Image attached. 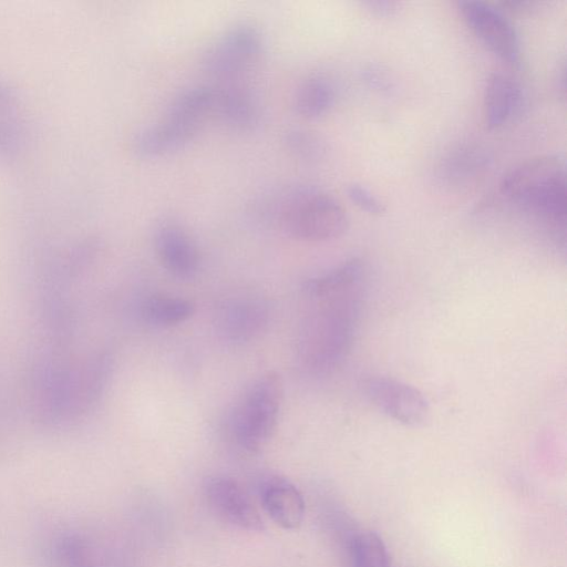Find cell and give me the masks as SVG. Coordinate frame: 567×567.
<instances>
[{
  "mask_svg": "<svg viewBox=\"0 0 567 567\" xmlns=\"http://www.w3.org/2000/svg\"><path fill=\"white\" fill-rule=\"evenodd\" d=\"M154 244L159 262L172 276L189 279L197 274L199 251L183 227L172 221L161 224L155 230Z\"/></svg>",
  "mask_w": 567,
  "mask_h": 567,
  "instance_id": "obj_11",
  "label": "cell"
},
{
  "mask_svg": "<svg viewBox=\"0 0 567 567\" xmlns=\"http://www.w3.org/2000/svg\"><path fill=\"white\" fill-rule=\"evenodd\" d=\"M488 162V155L481 146L462 145L442 159L440 177L453 185L466 184L483 174Z\"/></svg>",
  "mask_w": 567,
  "mask_h": 567,
  "instance_id": "obj_15",
  "label": "cell"
},
{
  "mask_svg": "<svg viewBox=\"0 0 567 567\" xmlns=\"http://www.w3.org/2000/svg\"><path fill=\"white\" fill-rule=\"evenodd\" d=\"M52 554L58 567H103L94 543L79 532H66L58 536Z\"/></svg>",
  "mask_w": 567,
  "mask_h": 567,
  "instance_id": "obj_17",
  "label": "cell"
},
{
  "mask_svg": "<svg viewBox=\"0 0 567 567\" xmlns=\"http://www.w3.org/2000/svg\"><path fill=\"white\" fill-rule=\"evenodd\" d=\"M350 567H390L383 539L372 530L354 534L348 546Z\"/></svg>",
  "mask_w": 567,
  "mask_h": 567,
  "instance_id": "obj_19",
  "label": "cell"
},
{
  "mask_svg": "<svg viewBox=\"0 0 567 567\" xmlns=\"http://www.w3.org/2000/svg\"><path fill=\"white\" fill-rule=\"evenodd\" d=\"M282 141L292 156L307 162L322 158L327 151L323 140L305 128H289L285 132Z\"/></svg>",
  "mask_w": 567,
  "mask_h": 567,
  "instance_id": "obj_20",
  "label": "cell"
},
{
  "mask_svg": "<svg viewBox=\"0 0 567 567\" xmlns=\"http://www.w3.org/2000/svg\"><path fill=\"white\" fill-rule=\"evenodd\" d=\"M522 86L511 76L491 74L486 80L483 97L485 124L489 130L503 126L522 110Z\"/></svg>",
  "mask_w": 567,
  "mask_h": 567,
  "instance_id": "obj_14",
  "label": "cell"
},
{
  "mask_svg": "<svg viewBox=\"0 0 567 567\" xmlns=\"http://www.w3.org/2000/svg\"><path fill=\"white\" fill-rule=\"evenodd\" d=\"M261 49L259 29L248 22L237 23L209 48L204 58L205 70L216 78L235 81L259 56Z\"/></svg>",
  "mask_w": 567,
  "mask_h": 567,
  "instance_id": "obj_6",
  "label": "cell"
},
{
  "mask_svg": "<svg viewBox=\"0 0 567 567\" xmlns=\"http://www.w3.org/2000/svg\"><path fill=\"white\" fill-rule=\"evenodd\" d=\"M336 101L332 82L321 74L308 76L297 89L293 106L306 118H318L328 113Z\"/></svg>",
  "mask_w": 567,
  "mask_h": 567,
  "instance_id": "obj_16",
  "label": "cell"
},
{
  "mask_svg": "<svg viewBox=\"0 0 567 567\" xmlns=\"http://www.w3.org/2000/svg\"><path fill=\"white\" fill-rule=\"evenodd\" d=\"M367 6L379 16L391 14L395 10V3L392 1H369Z\"/></svg>",
  "mask_w": 567,
  "mask_h": 567,
  "instance_id": "obj_22",
  "label": "cell"
},
{
  "mask_svg": "<svg viewBox=\"0 0 567 567\" xmlns=\"http://www.w3.org/2000/svg\"><path fill=\"white\" fill-rule=\"evenodd\" d=\"M363 278L362 262L351 259L303 282L302 292L311 307L299 329L297 360L306 373L327 375L347 357L359 319Z\"/></svg>",
  "mask_w": 567,
  "mask_h": 567,
  "instance_id": "obj_1",
  "label": "cell"
},
{
  "mask_svg": "<svg viewBox=\"0 0 567 567\" xmlns=\"http://www.w3.org/2000/svg\"><path fill=\"white\" fill-rule=\"evenodd\" d=\"M347 194L352 203L369 214L381 215L385 210L383 203L360 184L354 183L349 185L347 187Z\"/></svg>",
  "mask_w": 567,
  "mask_h": 567,
  "instance_id": "obj_21",
  "label": "cell"
},
{
  "mask_svg": "<svg viewBox=\"0 0 567 567\" xmlns=\"http://www.w3.org/2000/svg\"><path fill=\"white\" fill-rule=\"evenodd\" d=\"M204 494L212 509L225 522L249 532L264 530L258 509L235 480L219 475L208 477Z\"/></svg>",
  "mask_w": 567,
  "mask_h": 567,
  "instance_id": "obj_10",
  "label": "cell"
},
{
  "mask_svg": "<svg viewBox=\"0 0 567 567\" xmlns=\"http://www.w3.org/2000/svg\"><path fill=\"white\" fill-rule=\"evenodd\" d=\"M213 103L214 91L209 86H195L181 92L162 121L135 135L134 152L142 157H156L183 147L213 113Z\"/></svg>",
  "mask_w": 567,
  "mask_h": 567,
  "instance_id": "obj_4",
  "label": "cell"
},
{
  "mask_svg": "<svg viewBox=\"0 0 567 567\" xmlns=\"http://www.w3.org/2000/svg\"><path fill=\"white\" fill-rule=\"evenodd\" d=\"M284 400V383L275 371L254 380L237 399L226 425L231 442L247 453L260 451L272 436Z\"/></svg>",
  "mask_w": 567,
  "mask_h": 567,
  "instance_id": "obj_3",
  "label": "cell"
},
{
  "mask_svg": "<svg viewBox=\"0 0 567 567\" xmlns=\"http://www.w3.org/2000/svg\"><path fill=\"white\" fill-rule=\"evenodd\" d=\"M278 215L284 230L303 241L334 239L348 228V217L340 203L313 186L289 190L280 200Z\"/></svg>",
  "mask_w": 567,
  "mask_h": 567,
  "instance_id": "obj_5",
  "label": "cell"
},
{
  "mask_svg": "<svg viewBox=\"0 0 567 567\" xmlns=\"http://www.w3.org/2000/svg\"><path fill=\"white\" fill-rule=\"evenodd\" d=\"M499 189L524 209L565 226L566 164L560 155H540L522 162L503 176Z\"/></svg>",
  "mask_w": 567,
  "mask_h": 567,
  "instance_id": "obj_2",
  "label": "cell"
},
{
  "mask_svg": "<svg viewBox=\"0 0 567 567\" xmlns=\"http://www.w3.org/2000/svg\"><path fill=\"white\" fill-rule=\"evenodd\" d=\"M269 317V305L264 298L251 293L236 295L217 307L216 332L228 343L243 344L266 329Z\"/></svg>",
  "mask_w": 567,
  "mask_h": 567,
  "instance_id": "obj_9",
  "label": "cell"
},
{
  "mask_svg": "<svg viewBox=\"0 0 567 567\" xmlns=\"http://www.w3.org/2000/svg\"><path fill=\"white\" fill-rule=\"evenodd\" d=\"M215 113L228 127L247 132L254 130L260 120V106L251 90L238 82L214 90Z\"/></svg>",
  "mask_w": 567,
  "mask_h": 567,
  "instance_id": "obj_12",
  "label": "cell"
},
{
  "mask_svg": "<svg viewBox=\"0 0 567 567\" xmlns=\"http://www.w3.org/2000/svg\"><path fill=\"white\" fill-rule=\"evenodd\" d=\"M457 6L467 27L492 52L509 64L519 63L518 33L499 10L480 0H461Z\"/></svg>",
  "mask_w": 567,
  "mask_h": 567,
  "instance_id": "obj_7",
  "label": "cell"
},
{
  "mask_svg": "<svg viewBox=\"0 0 567 567\" xmlns=\"http://www.w3.org/2000/svg\"><path fill=\"white\" fill-rule=\"evenodd\" d=\"M261 503L268 516L285 529L298 528L306 512L301 492L289 480L272 476L261 486Z\"/></svg>",
  "mask_w": 567,
  "mask_h": 567,
  "instance_id": "obj_13",
  "label": "cell"
},
{
  "mask_svg": "<svg viewBox=\"0 0 567 567\" xmlns=\"http://www.w3.org/2000/svg\"><path fill=\"white\" fill-rule=\"evenodd\" d=\"M195 312L192 301L174 296L153 295L141 305V316L154 327H173L188 320Z\"/></svg>",
  "mask_w": 567,
  "mask_h": 567,
  "instance_id": "obj_18",
  "label": "cell"
},
{
  "mask_svg": "<svg viewBox=\"0 0 567 567\" xmlns=\"http://www.w3.org/2000/svg\"><path fill=\"white\" fill-rule=\"evenodd\" d=\"M362 390L382 413L404 425H423L430 415L429 402L423 393L404 382L373 375L363 380Z\"/></svg>",
  "mask_w": 567,
  "mask_h": 567,
  "instance_id": "obj_8",
  "label": "cell"
}]
</instances>
